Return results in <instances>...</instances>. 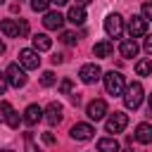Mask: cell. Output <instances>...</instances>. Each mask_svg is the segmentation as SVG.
Returning <instances> with one entry per match:
<instances>
[{
  "mask_svg": "<svg viewBox=\"0 0 152 152\" xmlns=\"http://www.w3.org/2000/svg\"><path fill=\"white\" fill-rule=\"evenodd\" d=\"M142 102V83L140 81H133L124 88V104L128 109H138Z\"/></svg>",
  "mask_w": 152,
  "mask_h": 152,
  "instance_id": "1",
  "label": "cell"
},
{
  "mask_svg": "<svg viewBox=\"0 0 152 152\" xmlns=\"http://www.w3.org/2000/svg\"><path fill=\"white\" fill-rule=\"evenodd\" d=\"M102 78H104V90H107L109 95H121V93H124L126 86H124V76H121L119 71L112 69V71H107Z\"/></svg>",
  "mask_w": 152,
  "mask_h": 152,
  "instance_id": "2",
  "label": "cell"
},
{
  "mask_svg": "<svg viewBox=\"0 0 152 152\" xmlns=\"http://www.w3.org/2000/svg\"><path fill=\"white\" fill-rule=\"evenodd\" d=\"M78 78H81L86 86H93V83H97V81L102 78V69H100L97 64H83V66L78 69Z\"/></svg>",
  "mask_w": 152,
  "mask_h": 152,
  "instance_id": "3",
  "label": "cell"
},
{
  "mask_svg": "<svg viewBox=\"0 0 152 152\" xmlns=\"http://www.w3.org/2000/svg\"><path fill=\"white\" fill-rule=\"evenodd\" d=\"M126 126H128V114H124V112H114V114H109V119L104 121L107 133H121Z\"/></svg>",
  "mask_w": 152,
  "mask_h": 152,
  "instance_id": "4",
  "label": "cell"
},
{
  "mask_svg": "<svg viewBox=\"0 0 152 152\" xmlns=\"http://www.w3.org/2000/svg\"><path fill=\"white\" fill-rule=\"evenodd\" d=\"M104 33H107L109 38H119V36L124 33V19H121L116 12L104 19Z\"/></svg>",
  "mask_w": 152,
  "mask_h": 152,
  "instance_id": "5",
  "label": "cell"
},
{
  "mask_svg": "<svg viewBox=\"0 0 152 152\" xmlns=\"http://www.w3.org/2000/svg\"><path fill=\"white\" fill-rule=\"evenodd\" d=\"M5 74H7L10 86H14V88H24V86H26V71H24V66H19V64H10Z\"/></svg>",
  "mask_w": 152,
  "mask_h": 152,
  "instance_id": "6",
  "label": "cell"
},
{
  "mask_svg": "<svg viewBox=\"0 0 152 152\" xmlns=\"http://www.w3.org/2000/svg\"><path fill=\"white\" fill-rule=\"evenodd\" d=\"M19 64H21L24 69H38V64H40L38 50H33V48H24V50H19Z\"/></svg>",
  "mask_w": 152,
  "mask_h": 152,
  "instance_id": "7",
  "label": "cell"
},
{
  "mask_svg": "<svg viewBox=\"0 0 152 152\" xmlns=\"http://www.w3.org/2000/svg\"><path fill=\"white\" fill-rule=\"evenodd\" d=\"M145 33H147V19L133 14V17L128 19V36H131V38H140V36H145Z\"/></svg>",
  "mask_w": 152,
  "mask_h": 152,
  "instance_id": "8",
  "label": "cell"
},
{
  "mask_svg": "<svg viewBox=\"0 0 152 152\" xmlns=\"http://www.w3.org/2000/svg\"><path fill=\"white\" fill-rule=\"evenodd\" d=\"M86 114H88V119H93V121H100V119L107 114V102H104V100H93V102H88V107H86Z\"/></svg>",
  "mask_w": 152,
  "mask_h": 152,
  "instance_id": "9",
  "label": "cell"
},
{
  "mask_svg": "<svg viewBox=\"0 0 152 152\" xmlns=\"http://www.w3.org/2000/svg\"><path fill=\"white\" fill-rule=\"evenodd\" d=\"M43 26H45L48 31H59V28L64 26V17H62L59 12H45V17H43Z\"/></svg>",
  "mask_w": 152,
  "mask_h": 152,
  "instance_id": "10",
  "label": "cell"
},
{
  "mask_svg": "<svg viewBox=\"0 0 152 152\" xmlns=\"http://www.w3.org/2000/svg\"><path fill=\"white\" fill-rule=\"evenodd\" d=\"M95 133V128L90 124H74L71 126V138L74 140H90Z\"/></svg>",
  "mask_w": 152,
  "mask_h": 152,
  "instance_id": "11",
  "label": "cell"
},
{
  "mask_svg": "<svg viewBox=\"0 0 152 152\" xmlns=\"http://www.w3.org/2000/svg\"><path fill=\"white\" fill-rule=\"evenodd\" d=\"M43 114H45V112H43L38 104H28V107L24 109V121H26L28 126H36V124L43 119Z\"/></svg>",
  "mask_w": 152,
  "mask_h": 152,
  "instance_id": "12",
  "label": "cell"
},
{
  "mask_svg": "<svg viewBox=\"0 0 152 152\" xmlns=\"http://www.w3.org/2000/svg\"><path fill=\"white\" fill-rule=\"evenodd\" d=\"M62 112H64V109H62L59 102H50L48 109H45V119H48V124H52V126L59 124V121H62Z\"/></svg>",
  "mask_w": 152,
  "mask_h": 152,
  "instance_id": "13",
  "label": "cell"
},
{
  "mask_svg": "<svg viewBox=\"0 0 152 152\" xmlns=\"http://www.w3.org/2000/svg\"><path fill=\"white\" fill-rule=\"evenodd\" d=\"M133 138H135L138 142H142V145H150V142H152V126H150V124H138Z\"/></svg>",
  "mask_w": 152,
  "mask_h": 152,
  "instance_id": "14",
  "label": "cell"
},
{
  "mask_svg": "<svg viewBox=\"0 0 152 152\" xmlns=\"http://www.w3.org/2000/svg\"><path fill=\"white\" fill-rule=\"evenodd\" d=\"M138 50H140V48H138L135 38H126V40L119 43V52H121V57H135Z\"/></svg>",
  "mask_w": 152,
  "mask_h": 152,
  "instance_id": "15",
  "label": "cell"
},
{
  "mask_svg": "<svg viewBox=\"0 0 152 152\" xmlns=\"http://www.w3.org/2000/svg\"><path fill=\"white\" fill-rule=\"evenodd\" d=\"M31 40H33V50H38V52H45L52 48V38L48 33H36Z\"/></svg>",
  "mask_w": 152,
  "mask_h": 152,
  "instance_id": "16",
  "label": "cell"
},
{
  "mask_svg": "<svg viewBox=\"0 0 152 152\" xmlns=\"http://www.w3.org/2000/svg\"><path fill=\"white\" fill-rule=\"evenodd\" d=\"M66 19H69L71 24H76V26H81V24L86 21V10H83L81 5H74V7L69 10V14H66Z\"/></svg>",
  "mask_w": 152,
  "mask_h": 152,
  "instance_id": "17",
  "label": "cell"
},
{
  "mask_svg": "<svg viewBox=\"0 0 152 152\" xmlns=\"http://www.w3.org/2000/svg\"><path fill=\"white\" fill-rule=\"evenodd\" d=\"M0 31H2L7 38H14V36H19V24H17L14 19H2V21H0Z\"/></svg>",
  "mask_w": 152,
  "mask_h": 152,
  "instance_id": "18",
  "label": "cell"
},
{
  "mask_svg": "<svg viewBox=\"0 0 152 152\" xmlns=\"http://www.w3.org/2000/svg\"><path fill=\"white\" fill-rule=\"evenodd\" d=\"M112 52H114V43H109V40H100L93 48V55L95 57H109Z\"/></svg>",
  "mask_w": 152,
  "mask_h": 152,
  "instance_id": "19",
  "label": "cell"
},
{
  "mask_svg": "<svg viewBox=\"0 0 152 152\" xmlns=\"http://www.w3.org/2000/svg\"><path fill=\"white\" fill-rule=\"evenodd\" d=\"M97 152H119L116 138H100L97 140Z\"/></svg>",
  "mask_w": 152,
  "mask_h": 152,
  "instance_id": "20",
  "label": "cell"
},
{
  "mask_svg": "<svg viewBox=\"0 0 152 152\" xmlns=\"http://www.w3.org/2000/svg\"><path fill=\"white\" fill-rule=\"evenodd\" d=\"M135 71H138L140 76H150V74H152V62H150V59H140V62H135Z\"/></svg>",
  "mask_w": 152,
  "mask_h": 152,
  "instance_id": "21",
  "label": "cell"
},
{
  "mask_svg": "<svg viewBox=\"0 0 152 152\" xmlns=\"http://www.w3.org/2000/svg\"><path fill=\"white\" fill-rule=\"evenodd\" d=\"M57 83V76L52 74V71H43V76H40V86L43 88H50V86H55Z\"/></svg>",
  "mask_w": 152,
  "mask_h": 152,
  "instance_id": "22",
  "label": "cell"
},
{
  "mask_svg": "<svg viewBox=\"0 0 152 152\" xmlns=\"http://www.w3.org/2000/svg\"><path fill=\"white\" fill-rule=\"evenodd\" d=\"M21 119H24V116H19V112H14V109H12V112H10V114H7V119H5V124H7V126H10V128H17V126H19V121H21Z\"/></svg>",
  "mask_w": 152,
  "mask_h": 152,
  "instance_id": "23",
  "label": "cell"
},
{
  "mask_svg": "<svg viewBox=\"0 0 152 152\" xmlns=\"http://www.w3.org/2000/svg\"><path fill=\"white\" fill-rule=\"evenodd\" d=\"M71 90H74V83H71V78H62V81H59V93H64V95H71Z\"/></svg>",
  "mask_w": 152,
  "mask_h": 152,
  "instance_id": "24",
  "label": "cell"
},
{
  "mask_svg": "<svg viewBox=\"0 0 152 152\" xmlns=\"http://www.w3.org/2000/svg\"><path fill=\"white\" fill-rule=\"evenodd\" d=\"M50 5V0H31V10L33 12H45Z\"/></svg>",
  "mask_w": 152,
  "mask_h": 152,
  "instance_id": "25",
  "label": "cell"
},
{
  "mask_svg": "<svg viewBox=\"0 0 152 152\" xmlns=\"http://www.w3.org/2000/svg\"><path fill=\"white\" fill-rule=\"evenodd\" d=\"M24 145H26V152H40V150L36 147V142H33V135H31V133H24Z\"/></svg>",
  "mask_w": 152,
  "mask_h": 152,
  "instance_id": "26",
  "label": "cell"
},
{
  "mask_svg": "<svg viewBox=\"0 0 152 152\" xmlns=\"http://www.w3.org/2000/svg\"><path fill=\"white\" fill-rule=\"evenodd\" d=\"M76 40H78V36H76L74 31H64V33H62V43H66V45H76Z\"/></svg>",
  "mask_w": 152,
  "mask_h": 152,
  "instance_id": "27",
  "label": "cell"
},
{
  "mask_svg": "<svg viewBox=\"0 0 152 152\" xmlns=\"http://www.w3.org/2000/svg\"><path fill=\"white\" fill-rule=\"evenodd\" d=\"M10 112H12V104H10V102H5V100H2V102H0V121H5V119H7V114H10Z\"/></svg>",
  "mask_w": 152,
  "mask_h": 152,
  "instance_id": "28",
  "label": "cell"
},
{
  "mask_svg": "<svg viewBox=\"0 0 152 152\" xmlns=\"http://www.w3.org/2000/svg\"><path fill=\"white\" fill-rule=\"evenodd\" d=\"M17 24H19V36H26L28 33V21L26 19H17Z\"/></svg>",
  "mask_w": 152,
  "mask_h": 152,
  "instance_id": "29",
  "label": "cell"
},
{
  "mask_svg": "<svg viewBox=\"0 0 152 152\" xmlns=\"http://www.w3.org/2000/svg\"><path fill=\"white\" fill-rule=\"evenodd\" d=\"M142 17H145L147 21H152V2H145V5H142Z\"/></svg>",
  "mask_w": 152,
  "mask_h": 152,
  "instance_id": "30",
  "label": "cell"
},
{
  "mask_svg": "<svg viewBox=\"0 0 152 152\" xmlns=\"http://www.w3.org/2000/svg\"><path fill=\"white\" fill-rule=\"evenodd\" d=\"M7 86H10V81H7V74H2V71H0V95L7 90Z\"/></svg>",
  "mask_w": 152,
  "mask_h": 152,
  "instance_id": "31",
  "label": "cell"
},
{
  "mask_svg": "<svg viewBox=\"0 0 152 152\" xmlns=\"http://www.w3.org/2000/svg\"><path fill=\"white\" fill-rule=\"evenodd\" d=\"M142 48H145V52H147V55H152V36H147V38H145Z\"/></svg>",
  "mask_w": 152,
  "mask_h": 152,
  "instance_id": "32",
  "label": "cell"
},
{
  "mask_svg": "<svg viewBox=\"0 0 152 152\" xmlns=\"http://www.w3.org/2000/svg\"><path fill=\"white\" fill-rule=\"evenodd\" d=\"M43 140H45L48 145H55V135H52V133H43Z\"/></svg>",
  "mask_w": 152,
  "mask_h": 152,
  "instance_id": "33",
  "label": "cell"
},
{
  "mask_svg": "<svg viewBox=\"0 0 152 152\" xmlns=\"http://www.w3.org/2000/svg\"><path fill=\"white\" fill-rule=\"evenodd\" d=\"M52 62H55V64H62V62H64V57H62V55H55V57H52Z\"/></svg>",
  "mask_w": 152,
  "mask_h": 152,
  "instance_id": "34",
  "label": "cell"
},
{
  "mask_svg": "<svg viewBox=\"0 0 152 152\" xmlns=\"http://www.w3.org/2000/svg\"><path fill=\"white\" fill-rule=\"evenodd\" d=\"M50 2H52V5H57V7H62V5H66L69 0H50Z\"/></svg>",
  "mask_w": 152,
  "mask_h": 152,
  "instance_id": "35",
  "label": "cell"
},
{
  "mask_svg": "<svg viewBox=\"0 0 152 152\" xmlns=\"http://www.w3.org/2000/svg\"><path fill=\"white\" fill-rule=\"evenodd\" d=\"M88 2H93V0H76V5H81V7H86Z\"/></svg>",
  "mask_w": 152,
  "mask_h": 152,
  "instance_id": "36",
  "label": "cell"
},
{
  "mask_svg": "<svg viewBox=\"0 0 152 152\" xmlns=\"http://www.w3.org/2000/svg\"><path fill=\"white\" fill-rule=\"evenodd\" d=\"M2 52H5V43L0 40V55H2Z\"/></svg>",
  "mask_w": 152,
  "mask_h": 152,
  "instance_id": "37",
  "label": "cell"
},
{
  "mask_svg": "<svg viewBox=\"0 0 152 152\" xmlns=\"http://www.w3.org/2000/svg\"><path fill=\"white\" fill-rule=\"evenodd\" d=\"M150 112H152V95H150Z\"/></svg>",
  "mask_w": 152,
  "mask_h": 152,
  "instance_id": "38",
  "label": "cell"
},
{
  "mask_svg": "<svg viewBox=\"0 0 152 152\" xmlns=\"http://www.w3.org/2000/svg\"><path fill=\"white\" fill-rule=\"evenodd\" d=\"M0 152H14V150H0Z\"/></svg>",
  "mask_w": 152,
  "mask_h": 152,
  "instance_id": "39",
  "label": "cell"
},
{
  "mask_svg": "<svg viewBox=\"0 0 152 152\" xmlns=\"http://www.w3.org/2000/svg\"><path fill=\"white\" fill-rule=\"evenodd\" d=\"M126 152H131V150H126Z\"/></svg>",
  "mask_w": 152,
  "mask_h": 152,
  "instance_id": "40",
  "label": "cell"
},
{
  "mask_svg": "<svg viewBox=\"0 0 152 152\" xmlns=\"http://www.w3.org/2000/svg\"><path fill=\"white\" fill-rule=\"evenodd\" d=\"M0 2H5V0H0Z\"/></svg>",
  "mask_w": 152,
  "mask_h": 152,
  "instance_id": "41",
  "label": "cell"
}]
</instances>
